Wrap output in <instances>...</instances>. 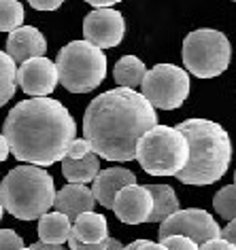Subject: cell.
Returning <instances> with one entry per match:
<instances>
[{"instance_id":"cell-1","label":"cell","mask_w":236,"mask_h":250,"mask_svg":"<svg viewBox=\"0 0 236 250\" xmlns=\"http://www.w3.org/2000/svg\"><path fill=\"white\" fill-rule=\"evenodd\" d=\"M155 125V108L139 91L115 87L90 102L83 115V136L98 157L132 161L136 142Z\"/></svg>"},{"instance_id":"cell-2","label":"cell","mask_w":236,"mask_h":250,"mask_svg":"<svg viewBox=\"0 0 236 250\" xmlns=\"http://www.w3.org/2000/svg\"><path fill=\"white\" fill-rule=\"evenodd\" d=\"M77 134V123L62 102L53 98H30L13 106L2 136L17 161L47 167L62 161Z\"/></svg>"},{"instance_id":"cell-3","label":"cell","mask_w":236,"mask_h":250,"mask_svg":"<svg viewBox=\"0 0 236 250\" xmlns=\"http://www.w3.org/2000/svg\"><path fill=\"white\" fill-rule=\"evenodd\" d=\"M177 129L188 140V161L177 178L183 185H213L228 172L232 142L219 123L209 119H188Z\"/></svg>"},{"instance_id":"cell-4","label":"cell","mask_w":236,"mask_h":250,"mask_svg":"<svg viewBox=\"0 0 236 250\" xmlns=\"http://www.w3.org/2000/svg\"><path fill=\"white\" fill-rule=\"evenodd\" d=\"M55 185L47 170L39 166H17L0 183V202L11 216L36 221L53 208Z\"/></svg>"},{"instance_id":"cell-5","label":"cell","mask_w":236,"mask_h":250,"mask_svg":"<svg viewBox=\"0 0 236 250\" xmlns=\"http://www.w3.org/2000/svg\"><path fill=\"white\" fill-rule=\"evenodd\" d=\"M58 83L72 93H90L107 77V55L88 41H72L58 53Z\"/></svg>"},{"instance_id":"cell-6","label":"cell","mask_w":236,"mask_h":250,"mask_svg":"<svg viewBox=\"0 0 236 250\" xmlns=\"http://www.w3.org/2000/svg\"><path fill=\"white\" fill-rule=\"evenodd\" d=\"M134 159L151 176H177L188 161V140L177 127L155 125L136 142Z\"/></svg>"},{"instance_id":"cell-7","label":"cell","mask_w":236,"mask_h":250,"mask_svg":"<svg viewBox=\"0 0 236 250\" xmlns=\"http://www.w3.org/2000/svg\"><path fill=\"white\" fill-rule=\"evenodd\" d=\"M232 60V45L219 30H194L183 41V64L198 79H215L226 72Z\"/></svg>"},{"instance_id":"cell-8","label":"cell","mask_w":236,"mask_h":250,"mask_svg":"<svg viewBox=\"0 0 236 250\" xmlns=\"http://www.w3.org/2000/svg\"><path fill=\"white\" fill-rule=\"evenodd\" d=\"M141 96L153 108L175 110L189 96V74L175 64H158L147 70L141 83Z\"/></svg>"},{"instance_id":"cell-9","label":"cell","mask_w":236,"mask_h":250,"mask_svg":"<svg viewBox=\"0 0 236 250\" xmlns=\"http://www.w3.org/2000/svg\"><path fill=\"white\" fill-rule=\"evenodd\" d=\"M170 235H183L196 242L198 246L215 237H221V227L217 221L202 208H188L177 210L166 221L160 223V240Z\"/></svg>"},{"instance_id":"cell-10","label":"cell","mask_w":236,"mask_h":250,"mask_svg":"<svg viewBox=\"0 0 236 250\" xmlns=\"http://www.w3.org/2000/svg\"><path fill=\"white\" fill-rule=\"evenodd\" d=\"M126 34L123 15L115 9H94L83 20V36L98 49L117 47Z\"/></svg>"},{"instance_id":"cell-11","label":"cell","mask_w":236,"mask_h":250,"mask_svg":"<svg viewBox=\"0 0 236 250\" xmlns=\"http://www.w3.org/2000/svg\"><path fill=\"white\" fill-rule=\"evenodd\" d=\"M17 85L34 98H47L58 85V68L47 58H32L17 68Z\"/></svg>"},{"instance_id":"cell-12","label":"cell","mask_w":236,"mask_h":250,"mask_svg":"<svg viewBox=\"0 0 236 250\" xmlns=\"http://www.w3.org/2000/svg\"><path fill=\"white\" fill-rule=\"evenodd\" d=\"M153 208V199L149 193L147 185H128L117 193L113 199L111 210L115 212V216L126 225H141L149 221Z\"/></svg>"},{"instance_id":"cell-13","label":"cell","mask_w":236,"mask_h":250,"mask_svg":"<svg viewBox=\"0 0 236 250\" xmlns=\"http://www.w3.org/2000/svg\"><path fill=\"white\" fill-rule=\"evenodd\" d=\"M45 53H47V41L41 34V30L32 26H20L13 32H9L7 55L15 64H24V62L32 58H45Z\"/></svg>"},{"instance_id":"cell-14","label":"cell","mask_w":236,"mask_h":250,"mask_svg":"<svg viewBox=\"0 0 236 250\" xmlns=\"http://www.w3.org/2000/svg\"><path fill=\"white\" fill-rule=\"evenodd\" d=\"M92 183H94V187H92V195H94V199L100 206L111 210L115 195L123 189V187L134 185L136 176H134V172L126 170V167H107V170L98 172Z\"/></svg>"},{"instance_id":"cell-15","label":"cell","mask_w":236,"mask_h":250,"mask_svg":"<svg viewBox=\"0 0 236 250\" xmlns=\"http://www.w3.org/2000/svg\"><path fill=\"white\" fill-rule=\"evenodd\" d=\"M53 206H55V210L62 212L64 216H68V221L72 223L79 214L94 210L96 199H94V195H92L90 187L68 183L66 187H62V189L55 193Z\"/></svg>"},{"instance_id":"cell-16","label":"cell","mask_w":236,"mask_h":250,"mask_svg":"<svg viewBox=\"0 0 236 250\" xmlns=\"http://www.w3.org/2000/svg\"><path fill=\"white\" fill-rule=\"evenodd\" d=\"M71 233L77 237L79 242H85V244H98L102 240L109 237V223L107 218L98 212H83L74 218V225H72V231Z\"/></svg>"},{"instance_id":"cell-17","label":"cell","mask_w":236,"mask_h":250,"mask_svg":"<svg viewBox=\"0 0 236 250\" xmlns=\"http://www.w3.org/2000/svg\"><path fill=\"white\" fill-rule=\"evenodd\" d=\"M72 231V223L68 221L62 212H45L39 218V242L43 244H53V246H62Z\"/></svg>"},{"instance_id":"cell-18","label":"cell","mask_w":236,"mask_h":250,"mask_svg":"<svg viewBox=\"0 0 236 250\" xmlns=\"http://www.w3.org/2000/svg\"><path fill=\"white\" fill-rule=\"evenodd\" d=\"M100 172V159L96 153H88L81 159H62V174L72 185H88Z\"/></svg>"},{"instance_id":"cell-19","label":"cell","mask_w":236,"mask_h":250,"mask_svg":"<svg viewBox=\"0 0 236 250\" xmlns=\"http://www.w3.org/2000/svg\"><path fill=\"white\" fill-rule=\"evenodd\" d=\"M149 193H151V199H153V208H151V214H149V221L147 223H162L166 221L170 214H175L179 208V197L172 187L168 185H147Z\"/></svg>"},{"instance_id":"cell-20","label":"cell","mask_w":236,"mask_h":250,"mask_svg":"<svg viewBox=\"0 0 236 250\" xmlns=\"http://www.w3.org/2000/svg\"><path fill=\"white\" fill-rule=\"evenodd\" d=\"M145 74H147V66L142 64V60H139L136 55H123L113 68L115 83L119 87L134 89V91H136V87H141Z\"/></svg>"},{"instance_id":"cell-21","label":"cell","mask_w":236,"mask_h":250,"mask_svg":"<svg viewBox=\"0 0 236 250\" xmlns=\"http://www.w3.org/2000/svg\"><path fill=\"white\" fill-rule=\"evenodd\" d=\"M17 89V66L7 51H0V106H4L15 96Z\"/></svg>"},{"instance_id":"cell-22","label":"cell","mask_w":236,"mask_h":250,"mask_svg":"<svg viewBox=\"0 0 236 250\" xmlns=\"http://www.w3.org/2000/svg\"><path fill=\"white\" fill-rule=\"evenodd\" d=\"M24 7L20 0H0V32H13L24 21Z\"/></svg>"},{"instance_id":"cell-23","label":"cell","mask_w":236,"mask_h":250,"mask_svg":"<svg viewBox=\"0 0 236 250\" xmlns=\"http://www.w3.org/2000/svg\"><path fill=\"white\" fill-rule=\"evenodd\" d=\"M213 208L223 221H234L236 218V185H228L217 191L213 197Z\"/></svg>"},{"instance_id":"cell-24","label":"cell","mask_w":236,"mask_h":250,"mask_svg":"<svg viewBox=\"0 0 236 250\" xmlns=\"http://www.w3.org/2000/svg\"><path fill=\"white\" fill-rule=\"evenodd\" d=\"M88 153H94V151H92V145L88 140H85V138H72L71 145L66 146L64 159H81Z\"/></svg>"},{"instance_id":"cell-25","label":"cell","mask_w":236,"mask_h":250,"mask_svg":"<svg viewBox=\"0 0 236 250\" xmlns=\"http://www.w3.org/2000/svg\"><path fill=\"white\" fill-rule=\"evenodd\" d=\"M166 246V250H198V244L191 242L189 237H183V235H170V237H164L160 240Z\"/></svg>"},{"instance_id":"cell-26","label":"cell","mask_w":236,"mask_h":250,"mask_svg":"<svg viewBox=\"0 0 236 250\" xmlns=\"http://www.w3.org/2000/svg\"><path fill=\"white\" fill-rule=\"evenodd\" d=\"M24 248V240L13 229H0V250H20Z\"/></svg>"},{"instance_id":"cell-27","label":"cell","mask_w":236,"mask_h":250,"mask_svg":"<svg viewBox=\"0 0 236 250\" xmlns=\"http://www.w3.org/2000/svg\"><path fill=\"white\" fill-rule=\"evenodd\" d=\"M68 246H71V250H107V244H109V237L98 244H85V242H79L77 237H74L71 233V237H68Z\"/></svg>"},{"instance_id":"cell-28","label":"cell","mask_w":236,"mask_h":250,"mask_svg":"<svg viewBox=\"0 0 236 250\" xmlns=\"http://www.w3.org/2000/svg\"><path fill=\"white\" fill-rule=\"evenodd\" d=\"M198 250H236V248H234V244H230L228 240H223V237H215V240L200 244Z\"/></svg>"},{"instance_id":"cell-29","label":"cell","mask_w":236,"mask_h":250,"mask_svg":"<svg viewBox=\"0 0 236 250\" xmlns=\"http://www.w3.org/2000/svg\"><path fill=\"white\" fill-rule=\"evenodd\" d=\"M30 7L36 9V11H55L62 7L64 0H28Z\"/></svg>"},{"instance_id":"cell-30","label":"cell","mask_w":236,"mask_h":250,"mask_svg":"<svg viewBox=\"0 0 236 250\" xmlns=\"http://www.w3.org/2000/svg\"><path fill=\"white\" fill-rule=\"evenodd\" d=\"M221 237L228 240L230 244H234V248H236V218L226 225V229H221Z\"/></svg>"},{"instance_id":"cell-31","label":"cell","mask_w":236,"mask_h":250,"mask_svg":"<svg viewBox=\"0 0 236 250\" xmlns=\"http://www.w3.org/2000/svg\"><path fill=\"white\" fill-rule=\"evenodd\" d=\"M139 250H166L162 242H151V240H141Z\"/></svg>"},{"instance_id":"cell-32","label":"cell","mask_w":236,"mask_h":250,"mask_svg":"<svg viewBox=\"0 0 236 250\" xmlns=\"http://www.w3.org/2000/svg\"><path fill=\"white\" fill-rule=\"evenodd\" d=\"M85 2L92 4V7H96V9H109V7H113V4L121 2V0H85Z\"/></svg>"},{"instance_id":"cell-33","label":"cell","mask_w":236,"mask_h":250,"mask_svg":"<svg viewBox=\"0 0 236 250\" xmlns=\"http://www.w3.org/2000/svg\"><path fill=\"white\" fill-rule=\"evenodd\" d=\"M9 142H7V138H4L2 134H0V164L2 161H7V157H9Z\"/></svg>"},{"instance_id":"cell-34","label":"cell","mask_w":236,"mask_h":250,"mask_svg":"<svg viewBox=\"0 0 236 250\" xmlns=\"http://www.w3.org/2000/svg\"><path fill=\"white\" fill-rule=\"evenodd\" d=\"M30 248L32 250H66L64 246H53V244H43V242H36Z\"/></svg>"},{"instance_id":"cell-35","label":"cell","mask_w":236,"mask_h":250,"mask_svg":"<svg viewBox=\"0 0 236 250\" xmlns=\"http://www.w3.org/2000/svg\"><path fill=\"white\" fill-rule=\"evenodd\" d=\"M121 242L115 240V237H109V244H107V250H121Z\"/></svg>"},{"instance_id":"cell-36","label":"cell","mask_w":236,"mask_h":250,"mask_svg":"<svg viewBox=\"0 0 236 250\" xmlns=\"http://www.w3.org/2000/svg\"><path fill=\"white\" fill-rule=\"evenodd\" d=\"M139 246H141V240H136L132 244H128V246H123L121 250H139Z\"/></svg>"},{"instance_id":"cell-37","label":"cell","mask_w":236,"mask_h":250,"mask_svg":"<svg viewBox=\"0 0 236 250\" xmlns=\"http://www.w3.org/2000/svg\"><path fill=\"white\" fill-rule=\"evenodd\" d=\"M2 212H4V208H2V202H0V221H2Z\"/></svg>"},{"instance_id":"cell-38","label":"cell","mask_w":236,"mask_h":250,"mask_svg":"<svg viewBox=\"0 0 236 250\" xmlns=\"http://www.w3.org/2000/svg\"><path fill=\"white\" fill-rule=\"evenodd\" d=\"M20 250H32V248H30V246H28V248H26V246H24V248H20Z\"/></svg>"},{"instance_id":"cell-39","label":"cell","mask_w":236,"mask_h":250,"mask_svg":"<svg viewBox=\"0 0 236 250\" xmlns=\"http://www.w3.org/2000/svg\"><path fill=\"white\" fill-rule=\"evenodd\" d=\"M234 185H236V170H234Z\"/></svg>"},{"instance_id":"cell-40","label":"cell","mask_w":236,"mask_h":250,"mask_svg":"<svg viewBox=\"0 0 236 250\" xmlns=\"http://www.w3.org/2000/svg\"><path fill=\"white\" fill-rule=\"evenodd\" d=\"M234 2H236V0H234Z\"/></svg>"}]
</instances>
